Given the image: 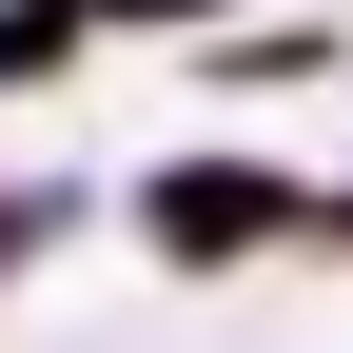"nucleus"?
Wrapping results in <instances>:
<instances>
[{
  "label": "nucleus",
  "instance_id": "obj_1",
  "mask_svg": "<svg viewBox=\"0 0 353 353\" xmlns=\"http://www.w3.org/2000/svg\"><path fill=\"white\" fill-rule=\"evenodd\" d=\"M138 255L176 294H216V275H275V255H314V176L294 157H255V138H176V157H138Z\"/></svg>",
  "mask_w": 353,
  "mask_h": 353
},
{
  "label": "nucleus",
  "instance_id": "obj_2",
  "mask_svg": "<svg viewBox=\"0 0 353 353\" xmlns=\"http://www.w3.org/2000/svg\"><path fill=\"white\" fill-rule=\"evenodd\" d=\"M314 79H353L334 20H216L196 39V99H314Z\"/></svg>",
  "mask_w": 353,
  "mask_h": 353
},
{
  "label": "nucleus",
  "instance_id": "obj_3",
  "mask_svg": "<svg viewBox=\"0 0 353 353\" xmlns=\"http://www.w3.org/2000/svg\"><path fill=\"white\" fill-rule=\"evenodd\" d=\"M99 59V0H0V99H59Z\"/></svg>",
  "mask_w": 353,
  "mask_h": 353
},
{
  "label": "nucleus",
  "instance_id": "obj_4",
  "mask_svg": "<svg viewBox=\"0 0 353 353\" xmlns=\"http://www.w3.org/2000/svg\"><path fill=\"white\" fill-rule=\"evenodd\" d=\"M79 236V176H0V314H20V275Z\"/></svg>",
  "mask_w": 353,
  "mask_h": 353
},
{
  "label": "nucleus",
  "instance_id": "obj_5",
  "mask_svg": "<svg viewBox=\"0 0 353 353\" xmlns=\"http://www.w3.org/2000/svg\"><path fill=\"white\" fill-rule=\"evenodd\" d=\"M216 20H255V0H99V39H216Z\"/></svg>",
  "mask_w": 353,
  "mask_h": 353
},
{
  "label": "nucleus",
  "instance_id": "obj_6",
  "mask_svg": "<svg viewBox=\"0 0 353 353\" xmlns=\"http://www.w3.org/2000/svg\"><path fill=\"white\" fill-rule=\"evenodd\" d=\"M314 255H334V275H353V157L314 176Z\"/></svg>",
  "mask_w": 353,
  "mask_h": 353
}]
</instances>
